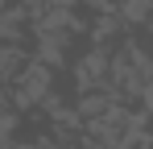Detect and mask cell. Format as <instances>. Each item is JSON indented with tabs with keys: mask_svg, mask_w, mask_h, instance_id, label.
I'll use <instances>...</instances> for the list:
<instances>
[{
	"mask_svg": "<svg viewBox=\"0 0 153 149\" xmlns=\"http://www.w3.org/2000/svg\"><path fill=\"white\" fill-rule=\"evenodd\" d=\"M145 25H149V33H153V13H149V21H145Z\"/></svg>",
	"mask_w": 153,
	"mask_h": 149,
	"instance_id": "2",
	"label": "cell"
},
{
	"mask_svg": "<svg viewBox=\"0 0 153 149\" xmlns=\"http://www.w3.org/2000/svg\"><path fill=\"white\" fill-rule=\"evenodd\" d=\"M120 29H124V25L116 21L112 13H103V21H95V29H91V37H95V42H112V37H116Z\"/></svg>",
	"mask_w": 153,
	"mask_h": 149,
	"instance_id": "1",
	"label": "cell"
},
{
	"mask_svg": "<svg viewBox=\"0 0 153 149\" xmlns=\"http://www.w3.org/2000/svg\"><path fill=\"white\" fill-rule=\"evenodd\" d=\"M149 141H153V133H149Z\"/></svg>",
	"mask_w": 153,
	"mask_h": 149,
	"instance_id": "3",
	"label": "cell"
}]
</instances>
